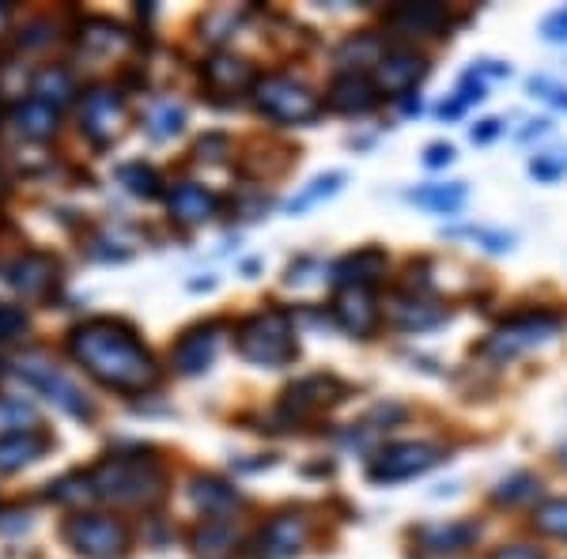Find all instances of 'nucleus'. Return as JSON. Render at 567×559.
Wrapping results in <instances>:
<instances>
[{
  "mask_svg": "<svg viewBox=\"0 0 567 559\" xmlns=\"http://www.w3.org/2000/svg\"><path fill=\"white\" fill-rule=\"evenodd\" d=\"M69 348L98 382L118 393H144L160 382V367L137 341L133 329L110 322V318H95V322L72 329Z\"/></svg>",
  "mask_w": 567,
  "mask_h": 559,
  "instance_id": "1",
  "label": "nucleus"
},
{
  "mask_svg": "<svg viewBox=\"0 0 567 559\" xmlns=\"http://www.w3.org/2000/svg\"><path fill=\"white\" fill-rule=\"evenodd\" d=\"M163 468L147 457H106L87 473V491L98 499L126 507H147L155 499H163Z\"/></svg>",
  "mask_w": 567,
  "mask_h": 559,
  "instance_id": "2",
  "label": "nucleus"
},
{
  "mask_svg": "<svg viewBox=\"0 0 567 559\" xmlns=\"http://www.w3.org/2000/svg\"><path fill=\"white\" fill-rule=\"evenodd\" d=\"M238 356L261 367H284L295 359V333H292V314L287 310H258L250 314L235 333Z\"/></svg>",
  "mask_w": 567,
  "mask_h": 559,
  "instance_id": "3",
  "label": "nucleus"
},
{
  "mask_svg": "<svg viewBox=\"0 0 567 559\" xmlns=\"http://www.w3.org/2000/svg\"><path fill=\"white\" fill-rule=\"evenodd\" d=\"M253 103H258V110L265 114V118L281 121V126H299V121L318 118V110H322L318 95L292 76L258 80V84H253Z\"/></svg>",
  "mask_w": 567,
  "mask_h": 559,
  "instance_id": "4",
  "label": "nucleus"
},
{
  "mask_svg": "<svg viewBox=\"0 0 567 559\" xmlns=\"http://www.w3.org/2000/svg\"><path fill=\"white\" fill-rule=\"evenodd\" d=\"M64 540L87 559H118L129 548V530L118 518L106 514H80L64 525Z\"/></svg>",
  "mask_w": 567,
  "mask_h": 559,
  "instance_id": "5",
  "label": "nucleus"
},
{
  "mask_svg": "<svg viewBox=\"0 0 567 559\" xmlns=\"http://www.w3.org/2000/svg\"><path fill=\"white\" fill-rule=\"evenodd\" d=\"M560 325H564V318L548 314V310H538V314H519V318H511L507 325H499L496 333L481 344V352L484 356H492V359H511V356H519V352L533 348V344L548 341V336H553Z\"/></svg>",
  "mask_w": 567,
  "mask_h": 559,
  "instance_id": "6",
  "label": "nucleus"
},
{
  "mask_svg": "<svg viewBox=\"0 0 567 559\" xmlns=\"http://www.w3.org/2000/svg\"><path fill=\"white\" fill-rule=\"evenodd\" d=\"M442 447H435V442H393V447H386L382 454L371 462V480H409V476H421L427 468H435L442 462Z\"/></svg>",
  "mask_w": 567,
  "mask_h": 559,
  "instance_id": "7",
  "label": "nucleus"
},
{
  "mask_svg": "<svg viewBox=\"0 0 567 559\" xmlns=\"http://www.w3.org/2000/svg\"><path fill=\"white\" fill-rule=\"evenodd\" d=\"M344 397V382H336L333 374H310L303 382H295L292 390H284L281 416L287 419H307L310 413L326 405H336Z\"/></svg>",
  "mask_w": 567,
  "mask_h": 559,
  "instance_id": "8",
  "label": "nucleus"
},
{
  "mask_svg": "<svg viewBox=\"0 0 567 559\" xmlns=\"http://www.w3.org/2000/svg\"><path fill=\"white\" fill-rule=\"evenodd\" d=\"M20 374L27 378L35 390H43L54 405H61L64 413H72V416H92V405L84 401V393L76 390V382H69L57 367H49V364H38V359H23L20 364Z\"/></svg>",
  "mask_w": 567,
  "mask_h": 559,
  "instance_id": "9",
  "label": "nucleus"
},
{
  "mask_svg": "<svg viewBox=\"0 0 567 559\" xmlns=\"http://www.w3.org/2000/svg\"><path fill=\"white\" fill-rule=\"evenodd\" d=\"M307 537H310L307 518L295 511H284L265 522V530H261V537H258V548H261L258 556L261 559H292L303 545H307Z\"/></svg>",
  "mask_w": 567,
  "mask_h": 559,
  "instance_id": "10",
  "label": "nucleus"
},
{
  "mask_svg": "<svg viewBox=\"0 0 567 559\" xmlns=\"http://www.w3.org/2000/svg\"><path fill=\"white\" fill-rule=\"evenodd\" d=\"M126 118V106H121L118 92H106V87H95L84 98V110H80V121H84V133L95 140V144H106V140L118 136V126Z\"/></svg>",
  "mask_w": 567,
  "mask_h": 559,
  "instance_id": "11",
  "label": "nucleus"
},
{
  "mask_svg": "<svg viewBox=\"0 0 567 559\" xmlns=\"http://www.w3.org/2000/svg\"><path fill=\"white\" fill-rule=\"evenodd\" d=\"M427 72L424 57L413 53V49H393L378 61V92L386 95H405L409 87L421 84V76Z\"/></svg>",
  "mask_w": 567,
  "mask_h": 559,
  "instance_id": "12",
  "label": "nucleus"
},
{
  "mask_svg": "<svg viewBox=\"0 0 567 559\" xmlns=\"http://www.w3.org/2000/svg\"><path fill=\"white\" fill-rule=\"evenodd\" d=\"M333 318H336V325L349 329V333L371 336L375 325H378V307H375V299L364 292V287H344V292L336 295V302H333Z\"/></svg>",
  "mask_w": 567,
  "mask_h": 559,
  "instance_id": "13",
  "label": "nucleus"
},
{
  "mask_svg": "<svg viewBox=\"0 0 567 559\" xmlns=\"http://www.w3.org/2000/svg\"><path fill=\"white\" fill-rule=\"evenodd\" d=\"M49 450V435L35 427H20V431L0 435V473H15V468L38 462Z\"/></svg>",
  "mask_w": 567,
  "mask_h": 559,
  "instance_id": "14",
  "label": "nucleus"
},
{
  "mask_svg": "<svg viewBox=\"0 0 567 559\" xmlns=\"http://www.w3.org/2000/svg\"><path fill=\"white\" fill-rule=\"evenodd\" d=\"M216 344H220V325H197L175 344V356L170 359H175V367L182 374H201L212 364V356H216Z\"/></svg>",
  "mask_w": 567,
  "mask_h": 559,
  "instance_id": "15",
  "label": "nucleus"
},
{
  "mask_svg": "<svg viewBox=\"0 0 567 559\" xmlns=\"http://www.w3.org/2000/svg\"><path fill=\"white\" fill-rule=\"evenodd\" d=\"M378 87L371 80L364 76V72H344V76H336V84L330 87V110L336 114H367L378 106Z\"/></svg>",
  "mask_w": 567,
  "mask_h": 559,
  "instance_id": "16",
  "label": "nucleus"
},
{
  "mask_svg": "<svg viewBox=\"0 0 567 559\" xmlns=\"http://www.w3.org/2000/svg\"><path fill=\"white\" fill-rule=\"evenodd\" d=\"M204 87L216 95H235V92H246L253 84V69L250 61L243 57H232V53H216L209 64H204Z\"/></svg>",
  "mask_w": 567,
  "mask_h": 559,
  "instance_id": "17",
  "label": "nucleus"
},
{
  "mask_svg": "<svg viewBox=\"0 0 567 559\" xmlns=\"http://www.w3.org/2000/svg\"><path fill=\"white\" fill-rule=\"evenodd\" d=\"M476 533L481 530H476L473 522H447V525H421L413 537L421 540V548H427L432 556H454L473 545Z\"/></svg>",
  "mask_w": 567,
  "mask_h": 559,
  "instance_id": "18",
  "label": "nucleus"
},
{
  "mask_svg": "<svg viewBox=\"0 0 567 559\" xmlns=\"http://www.w3.org/2000/svg\"><path fill=\"white\" fill-rule=\"evenodd\" d=\"M8 280H12L15 287H20L23 295H31V299H38V295L49 292V284L57 280V261L46 258V253H27V258H20L12 269H8Z\"/></svg>",
  "mask_w": 567,
  "mask_h": 559,
  "instance_id": "19",
  "label": "nucleus"
},
{
  "mask_svg": "<svg viewBox=\"0 0 567 559\" xmlns=\"http://www.w3.org/2000/svg\"><path fill=\"white\" fill-rule=\"evenodd\" d=\"M390 23L393 31H401V35H435V31H442V23H447V8L442 4H401L390 12Z\"/></svg>",
  "mask_w": 567,
  "mask_h": 559,
  "instance_id": "20",
  "label": "nucleus"
},
{
  "mask_svg": "<svg viewBox=\"0 0 567 559\" xmlns=\"http://www.w3.org/2000/svg\"><path fill=\"white\" fill-rule=\"evenodd\" d=\"M382 273H386V253L371 246V250L349 253L344 261H336L333 280L341 287H364V284H371V280H378Z\"/></svg>",
  "mask_w": 567,
  "mask_h": 559,
  "instance_id": "21",
  "label": "nucleus"
},
{
  "mask_svg": "<svg viewBox=\"0 0 567 559\" xmlns=\"http://www.w3.org/2000/svg\"><path fill=\"white\" fill-rule=\"evenodd\" d=\"M167 204H170V216L182 219V224H201V219H209L212 212H216V197H212L209 189L189 186V182L170 189Z\"/></svg>",
  "mask_w": 567,
  "mask_h": 559,
  "instance_id": "22",
  "label": "nucleus"
},
{
  "mask_svg": "<svg viewBox=\"0 0 567 559\" xmlns=\"http://www.w3.org/2000/svg\"><path fill=\"white\" fill-rule=\"evenodd\" d=\"M235 525L227 518H209L201 530L193 533V548L201 559H227L235 548Z\"/></svg>",
  "mask_w": 567,
  "mask_h": 559,
  "instance_id": "23",
  "label": "nucleus"
},
{
  "mask_svg": "<svg viewBox=\"0 0 567 559\" xmlns=\"http://www.w3.org/2000/svg\"><path fill=\"white\" fill-rule=\"evenodd\" d=\"M15 129H20V136H27V140H49L57 133V110L46 103H38V98H27V103L15 110Z\"/></svg>",
  "mask_w": 567,
  "mask_h": 559,
  "instance_id": "24",
  "label": "nucleus"
},
{
  "mask_svg": "<svg viewBox=\"0 0 567 559\" xmlns=\"http://www.w3.org/2000/svg\"><path fill=\"white\" fill-rule=\"evenodd\" d=\"M193 503L201 507L204 514H224L238 507V491L232 484L216 480V476H201V480L193 484Z\"/></svg>",
  "mask_w": 567,
  "mask_h": 559,
  "instance_id": "25",
  "label": "nucleus"
},
{
  "mask_svg": "<svg viewBox=\"0 0 567 559\" xmlns=\"http://www.w3.org/2000/svg\"><path fill=\"white\" fill-rule=\"evenodd\" d=\"M393 322L401 329H427V325H439L442 322V310L432 307L424 299H405L393 307Z\"/></svg>",
  "mask_w": 567,
  "mask_h": 559,
  "instance_id": "26",
  "label": "nucleus"
},
{
  "mask_svg": "<svg viewBox=\"0 0 567 559\" xmlns=\"http://www.w3.org/2000/svg\"><path fill=\"white\" fill-rule=\"evenodd\" d=\"M533 525H538L541 533H548V537L567 540V496L538 503V511H533Z\"/></svg>",
  "mask_w": 567,
  "mask_h": 559,
  "instance_id": "27",
  "label": "nucleus"
},
{
  "mask_svg": "<svg viewBox=\"0 0 567 559\" xmlns=\"http://www.w3.org/2000/svg\"><path fill=\"white\" fill-rule=\"evenodd\" d=\"M182 126H186V110L175 103H160L152 114H147V133H152L155 140H167V136L182 133Z\"/></svg>",
  "mask_w": 567,
  "mask_h": 559,
  "instance_id": "28",
  "label": "nucleus"
},
{
  "mask_svg": "<svg viewBox=\"0 0 567 559\" xmlns=\"http://www.w3.org/2000/svg\"><path fill=\"white\" fill-rule=\"evenodd\" d=\"M35 95H38V103H46V106H54V98L64 103V98H72V76L64 69H43L35 80Z\"/></svg>",
  "mask_w": 567,
  "mask_h": 559,
  "instance_id": "29",
  "label": "nucleus"
},
{
  "mask_svg": "<svg viewBox=\"0 0 567 559\" xmlns=\"http://www.w3.org/2000/svg\"><path fill=\"white\" fill-rule=\"evenodd\" d=\"M416 204H427V209H442V212H454L458 204L465 201V186H439V189H421V193H409Z\"/></svg>",
  "mask_w": 567,
  "mask_h": 559,
  "instance_id": "30",
  "label": "nucleus"
},
{
  "mask_svg": "<svg viewBox=\"0 0 567 559\" xmlns=\"http://www.w3.org/2000/svg\"><path fill=\"white\" fill-rule=\"evenodd\" d=\"M126 43H129V35L121 27H114L110 20H95L84 35V46H103L106 53H114V49H121Z\"/></svg>",
  "mask_w": 567,
  "mask_h": 559,
  "instance_id": "31",
  "label": "nucleus"
},
{
  "mask_svg": "<svg viewBox=\"0 0 567 559\" xmlns=\"http://www.w3.org/2000/svg\"><path fill=\"white\" fill-rule=\"evenodd\" d=\"M341 182H344V175H326V178H318V182H310V189H303L299 197H292V201H287V212H303V209H310V204H315V201H322V197H330Z\"/></svg>",
  "mask_w": 567,
  "mask_h": 559,
  "instance_id": "32",
  "label": "nucleus"
},
{
  "mask_svg": "<svg viewBox=\"0 0 567 559\" xmlns=\"http://www.w3.org/2000/svg\"><path fill=\"white\" fill-rule=\"evenodd\" d=\"M533 496H538V480L519 473V476H511V480L499 484L496 503H522V499H533Z\"/></svg>",
  "mask_w": 567,
  "mask_h": 559,
  "instance_id": "33",
  "label": "nucleus"
},
{
  "mask_svg": "<svg viewBox=\"0 0 567 559\" xmlns=\"http://www.w3.org/2000/svg\"><path fill=\"white\" fill-rule=\"evenodd\" d=\"M121 178L129 182L137 197H152L155 193V175L144 167V163H129V167H121Z\"/></svg>",
  "mask_w": 567,
  "mask_h": 559,
  "instance_id": "34",
  "label": "nucleus"
},
{
  "mask_svg": "<svg viewBox=\"0 0 567 559\" xmlns=\"http://www.w3.org/2000/svg\"><path fill=\"white\" fill-rule=\"evenodd\" d=\"M12 419H20V427H23V419H35V413H31V405H23V401H4V405H0V427L15 431Z\"/></svg>",
  "mask_w": 567,
  "mask_h": 559,
  "instance_id": "35",
  "label": "nucleus"
},
{
  "mask_svg": "<svg viewBox=\"0 0 567 559\" xmlns=\"http://www.w3.org/2000/svg\"><path fill=\"white\" fill-rule=\"evenodd\" d=\"M227 152H232V140L220 136V133L204 136L201 144H197V155H201V159H224Z\"/></svg>",
  "mask_w": 567,
  "mask_h": 559,
  "instance_id": "36",
  "label": "nucleus"
},
{
  "mask_svg": "<svg viewBox=\"0 0 567 559\" xmlns=\"http://www.w3.org/2000/svg\"><path fill=\"white\" fill-rule=\"evenodd\" d=\"M530 170L538 178H560L567 170V152H556V159H533Z\"/></svg>",
  "mask_w": 567,
  "mask_h": 559,
  "instance_id": "37",
  "label": "nucleus"
},
{
  "mask_svg": "<svg viewBox=\"0 0 567 559\" xmlns=\"http://www.w3.org/2000/svg\"><path fill=\"white\" fill-rule=\"evenodd\" d=\"M23 325H27V318H23L20 310L0 307V341H8V336H12V333H20Z\"/></svg>",
  "mask_w": 567,
  "mask_h": 559,
  "instance_id": "38",
  "label": "nucleus"
},
{
  "mask_svg": "<svg viewBox=\"0 0 567 559\" xmlns=\"http://www.w3.org/2000/svg\"><path fill=\"white\" fill-rule=\"evenodd\" d=\"M545 38L548 43H560V38H567V8H560V12L545 20Z\"/></svg>",
  "mask_w": 567,
  "mask_h": 559,
  "instance_id": "39",
  "label": "nucleus"
},
{
  "mask_svg": "<svg viewBox=\"0 0 567 559\" xmlns=\"http://www.w3.org/2000/svg\"><path fill=\"white\" fill-rule=\"evenodd\" d=\"M492 559H541V552L530 545H504V548H496Z\"/></svg>",
  "mask_w": 567,
  "mask_h": 559,
  "instance_id": "40",
  "label": "nucleus"
},
{
  "mask_svg": "<svg viewBox=\"0 0 567 559\" xmlns=\"http://www.w3.org/2000/svg\"><path fill=\"white\" fill-rule=\"evenodd\" d=\"M454 159V147L450 144H432L427 147V167H442V163Z\"/></svg>",
  "mask_w": 567,
  "mask_h": 559,
  "instance_id": "41",
  "label": "nucleus"
},
{
  "mask_svg": "<svg viewBox=\"0 0 567 559\" xmlns=\"http://www.w3.org/2000/svg\"><path fill=\"white\" fill-rule=\"evenodd\" d=\"M496 133H499V121L492 118V121H481V129H473V140L476 144H484V140H492Z\"/></svg>",
  "mask_w": 567,
  "mask_h": 559,
  "instance_id": "42",
  "label": "nucleus"
},
{
  "mask_svg": "<svg viewBox=\"0 0 567 559\" xmlns=\"http://www.w3.org/2000/svg\"><path fill=\"white\" fill-rule=\"evenodd\" d=\"M564 462H567V447H564Z\"/></svg>",
  "mask_w": 567,
  "mask_h": 559,
  "instance_id": "43",
  "label": "nucleus"
}]
</instances>
